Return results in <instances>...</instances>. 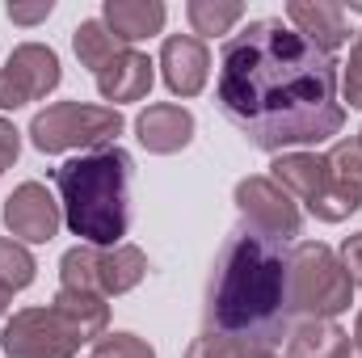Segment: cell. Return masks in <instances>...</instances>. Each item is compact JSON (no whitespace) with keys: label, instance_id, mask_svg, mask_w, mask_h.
Listing matches in <instances>:
<instances>
[{"label":"cell","instance_id":"6da1fadb","mask_svg":"<svg viewBox=\"0 0 362 358\" xmlns=\"http://www.w3.org/2000/svg\"><path fill=\"white\" fill-rule=\"evenodd\" d=\"M215 101L262 152L325 144L346 122L337 59L282 17H257L223 42Z\"/></svg>","mask_w":362,"mask_h":358},{"label":"cell","instance_id":"7a4b0ae2","mask_svg":"<svg viewBox=\"0 0 362 358\" xmlns=\"http://www.w3.org/2000/svg\"><path fill=\"white\" fill-rule=\"evenodd\" d=\"M291 249L240 219L215 258L202 308L206 333L236 342L249 358L274 354L291 337Z\"/></svg>","mask_w":362,"mask_h":358},{"label":"cell","instance_id":"3957f363","mask_svg":"<svg viewBox=\"0 0 362 358\" xmlns=\"http://www.w3.org/2000/svg\"><path fill=\"white\" fill-rule=\"evenodd\" d=\"M131 178H135V161L118 144L93 148L55 169L64 219L85 245L93 249L122 245L131 228Z\"/></svg>","mask_w":362,"mask_h":358},{"label":"cell","instance_id":"277c9868","mask_svg":"<svg viewBox=\"0 0 362 358\" xmlns=\"http://www.w3.org/2000/svg\"><path fill=\"white\" fill-rule=\"evenodd\" d=\"M354 282L341 258L320 241H299L291 249V312L303 321H333L350 308Z\"/></svg>","mask_w":362,"mask_h":358},{"label":"cell","instance_id":"5b68a950","mask_svg":"<svg viewBox=\"0 0 362 358\" xmlns=\"http://www.w3.org/2000/svg\"><path fill=\"white\" fill-rule=\"evenodd\" d=\"M122 135V114L114 105L85 101H55L30 122V139L38 152H68V148H110Z\"/></svg>","mask_w":362,"mask_h":358},{"label":"cell","instance_id":"8992f818","mask_svg":"<svg viewBox=\"0 0 362 358\" xmlns=\"http://www.w3.org/2000/svg\"><path fill=\"white\" fill-rule=\"evenodd\" d=\"M144 274H148V258L135 245H114V249L76 245L59 262V287L93 291V295L110 299V295H127L131 287H139Z\"/></svg>","mask_w":362,"mask_h":358},{"label":"cell","instance_id":"52a82bcc","mask_svg":"<svg viewBox=\"0 0 362 358\" xmlns=\"http://www.w3.org/2000/svg\"><path fill=\"white\" fill-rule=\"evenodd\" d=\"M85 346L81 329L51 304V308H21L0 333V350L8 358H76Z\"/></svg>","mask_w":362,"mask_h":358},{"label":"cell","instance_id":"ba28073f","mask_svg":"<svg viewBox=\"0 0 362 358\" xmlns=\"http://www.w3.org/2000/svg\"><path fill=\"white\" fill-rule=\"evenodd\" d=\"M59 81H64L59 55L42 42H21L0 68V110H17L25 101H38Z\"/></svg>","mask_w":362,"mask_h":358},{"label":"cell","instance_id":"9c48e42d","mask_svg":"<svg viewBox=\"0 0 362 358\" xmlns=\"http://www.w3.org/2000/svg\"><path fill=\"white\" fill-rule=\"evenodd\" d=\"M236 207H240L245 224H253L257 232H266L282 245L295 241L299 228H303V215H299L295 198L274 178H245L236 185Z\"/></svg>","mask_w":362,"mask_h":358},{"label":"cell","instance_id":"30bf717a","mask_svg":"<svg viewBox=\"0 0 362 358\" xmlns=\"http://www.w3.org/2000/svg\"><path fill=\"white\" fill-rule=\"evenodd\" d=\"M362 207V135L337 139L325 156V202L316 219L341 224Z\"/></svg>","mask_w":362,"mask_h":358},{"label":"cell","instance_id":"8fae6325","mask_svg":"<svg viewBox=\"0 0 362 358\" xmlns=\"http://www.w3.org/2000/svg\"><path fill=\"white\" fill-rule=\"evenodd\" d=\"M59 224H64V207L51 198V190L42 181H21L4 202V228L25 245L55 241Z\"/></svg>","mask_w":362,"mask_h":358},{"label":"cell","instance_id":"7c38bea8","mask_svg":"<svg viewBox=\"0 0 362 358\" xmlns=\"http://www.w3.org/2000/svg\"><path fill=\"white\" fill-rule=\"evenodd\" d=\"M160 68H165V85L177 97H198L211 76V51L194 34H173L160 47Z\"/></svg>","mask_w":362,"mask_h":358},{"label":"cell","instance_id":"4fadbf2b","mask_svg":"<svg viewBox=\"0 0 362 358\" xmlns=\"http://www.w3.org/2000/svg\"><path fill=\"white\" fill-rule=\"evenodd\" d=\"M286 21H291L308 42H316V47L329 51V55L350 38L346 4H337V0H291V4H286Z\"/></svg>","mask_w":362,"mask_h":358},{"label":"cell","instance_id":"5bb4252c","mask_svg":"<svg viewBox=\"0 0 362 358\" xmlns=\"http://www.w3.org/2000/svg\"><path fill=\"white\" fill-rule=\"evenodd\" d=\"M135 131H139V144L156 156H173L181 152L189 139H194V114L185 105L173 101H160V105H148L139 118H135Z\"/></svg>","mask_w":362,"mask_h":358},{"label":"cell","instance_id":"9a60e30c","mask_svg":"<svg viewBox=\"0 0 362 358\" xmlns=\"http://www.w3.org/2000/svg\"><path fill=\"white\" fill-rule=\"evenodd\" d=\"M97 76V89L105 101H139V97H148L152 89V81H156V72H152V59L144 55V51H118L105 68H97L93 72Z\"/></svg>","mask_w":362,"mask_h":358},{"label":"cell","instance_id":"2e32d148","mask_svg":"<svg viewBox=\"0 0 362 358\" xmlns=\"http://www.w3.org/2000/svg\"><path fill=\"white\" fill-rule=\"evenodd\" d=\"M165 17H169V8L160 0H105V8H101V21L110 25V34L122 47L160 34L165 30Z\"/></svg>","mask_w":362,"mask_h":358},{"label":"cell","instance_id":"e0dca14e","mask_svg":"<svg viewBox=\"0 0 362 358\" xmlns=\"http://www.w3.org/2000/svg\"><path fill=\"white\" fill-rule=\"evenodd\" d=\"M274 181L316 215L320 202H325V156H316V152H282L274 161Z\"/></svg>","mask_w":362,"mask_h":358},{"label":"cell","instance_id":"ac0fdd59","mask_svg":"<svg viewBox=\"0 0 362 358\" xmlns=\"http://www.w3.org/2000/svg\"><path fill=\"white\" fill-rule=\"evenodd\" d=\"M350 350V333L333 321H303L286 337V358H341Z\"/></svg>","mask_w":362,"mask_h":358},{"label":"cell","instance_id":"d6986e66","mask_svg":"<svg viewBox=\"0 0 362 358\" xmlns=\"http://www.w3.org/2000/svg\"><path fill=\"white\" fill-rule=\"evenodd\" d=\"M55 308L81 329V337L85 342H97V337H105V325H110V304L101 299V295H93V291H72V287H59V295H55Z\"/></svg>","mask_w":362,"mask_h":358},{"label":"cell","instance_id":"ffe728a7","mask_svg":"<svg viewBox=\"0 0 362 358\" xmlns=\"http://www.w3.org/2000/svg\"><path fill=\"white\" fill-rule=\"evenodd\" d=\"M72 47H76V59L85 64V68H105L118 51H127L114 34H110V25L101 21V17H89V21H81L76 25V34H72Z\"/></svg>","mask_w":362,"mask_h":358},{"label":"cell","instance_id":"44dd1931","mask_svg":"<svg viewBox=\"0 0 362 358\" xmlns=\"http://www.w3.org/2000/svg\"><path fill=\"white\" fill-rule=\"evenodd\" d=\"M185 17L194 25V38L198 34L215 38V34H228L245 17V4H236V0H189L185 4Z\"/></svg>","mask_w":362,"mask_h":358},{"label":"cell","instance_id":"7402d4cb","mask_svg":"<svg viewBox=\"0 0 362 358\" xmlns=\"http://www.w3.org/2000/svg\"><path fill=\"white\" fill-rule=\"evenodd\" d=\"M34 258H30V249L21 245V241H13V236H0V287L4 291H25L30 282H34Z\"/></svg>","mask_w":362,"mask_h":358},{"label":"cell","instance_id":"603a6c76","mask_svg":"<svg viewBox=\"0 0 362 358\" xmlns=\"http://www.w3.org/2000/svg\"><path fill=\"white\" fill-rule=\"evenodd\" d=\"M93 358H156V350L135 333H105L93 342Z\"/></svg>","mask_w":362,"mask_h":358},{"label":"cell","instance_id":"cb8c5ba5","mask_svg":"<svg viewBox=\"0 0 362 358\" xmlns=\"http://www.w3.org/2000/svg\"><path fill=\"white\" fill-rule=\"evenodd\" d=\"M185 358H249V354H245L236 342L219 337V333H202V337H194V342H189Z\"/></svg>","mask_w":362,"mask_h":358},{"label":"cell","instance_id":"d4e9b609","mask_svg":"<svg viewBox=\"0 0 362 358\" xmlns=\"http://www.w3.org/2000/svg\"><path fill=\"white\" fill-rule=\"evenodd\" d=\"M341 101L362 110V30L354 38V47H350V64H346V76H341Z\"/></svg>","mask_w":362,"mask_h":358},{"label":"cell","instance_id":"484cf974","mask_svg":"<svg viewBox=\"0 0 362 358\" xmlns=\"http://www.w3.org/2000/svg\"><path fill=\"white\" fill-rule=\"evenodd\" d=\"M341 266H346V274H350V282L362 287V232L346 236V245H341Z\"/></svg>","mask_w":362,"mask_h":358},{"label":"cell","instance_id":"4316f807","mask_svg":"<svg viewBox=\"0 0 362 358\" xmlns=\"http://www.w3.org/2000/svg\"><path fill=\"white\" fill-rule=\"evenodd\" d=\"M51 0H38V4H8V21H17V25H38V21H47L51 17Z\"/></svg>","mask_w":362,"mask_h":358},{"label":"cell","instance_id":"83f0119b","mask_svg":"<svg viewBox=\"0 0 362 358\" xmlns=\"http://www.w3.org/2000/svg\"><path fill=\"white\" fill-rule=\"evenodd\" d=\"M17 152H21V135H17V127L8 118H0V173L17 161Z\"/></svg>","mask_w":362,"mask_h":358},{"label":"cell","instance_id":"f1b7e54d","mask_svg":"<svg viewBox=\"0 0 362 358\" xmlns=\"http://www.w3.org/2000/svg\"><path fill=\"white\" fill-rule=\"evenodd\" d=\"M8 299H13V291H4V287H0V316L8 312Z\"/></svg>","mask_w":362,"mask_h":358},{"label":"cell","instance_id":"f546056e","mask_svg":"<svg viewBox=\"0 0 362 358\" xmlns=\"http://www.w3.org/2000/svg\"><path fill=\"white\" fill-rule=\"evenodd\" d=\"M354 346L362 350V312H358V321H354Z\"/></svg>","mask_w":362,"mask_h":358},{"label":"cell","instance_id":"4dcf8cb0","mask_svg":"<svg viewBox=\"0 0 362 358\" xmlns=\"http://www.w3.org/2000/svg\"><path fill=\"white\" fill-rule=\"evenodd\" d=\"M341 358H362V350H358V346H350V350H346Z\"/></svg>","mask_w":362,"mask_h":358},{"label":"cell","instance_id":"1f68e13d","mask_svg":"<svg viewBox=\"0 0 362 358\" xmlns=\"http://www.w3.org/2000/svg\"><path fill=\"white\" fill-rule=\"evenodd\" d=\"M346 8H350V13H362V0H350V4H346Z\"/></svg>","mask_w":362,"mask_h":358},{"label":"cell","instance_id":"d6a6232c","mask_svg":"<svg viewBox=\"0 0 362 358\" xmlns=\"http://www.w3.org/2000/svg\"><path fill=\"white\" fill-rule=\"evenodd\" d=\"M253 358H278V354H253Z\"/></svg>","mask_w":362,"mask_h":358}]
</instances>
